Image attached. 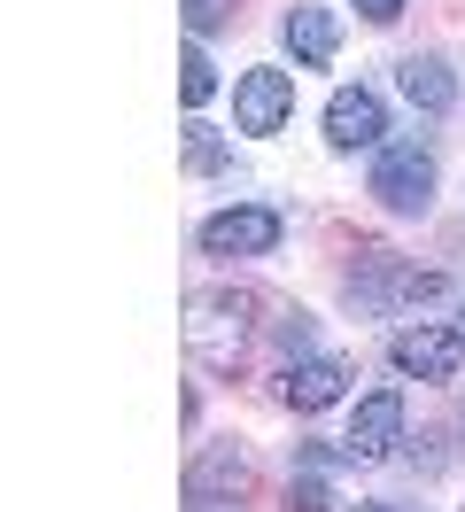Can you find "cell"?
<instances>
[{
	"label": "cell",
	"mask_w": 465,
	"mask_h": 512,
	"mask_svg": "<svg viewBox=\"0 0 465 512\" xmlns=\"http://www.w3.org/2000/svg\"><path fill=\"white\" fill-rule=\"evenodd\" d=\"M365 194L388 210V218H427L434 194H442V156H434V140H419V132H396L388 148H372Z\"/></svg>",
	"instance_id": "1"
},
{
	"label": "cell",
	"mask_w": 465,
	"mask_h": 512,
	"mask_svg": "<svg viewBox=\"0 0 465 512\" xmlns=\"http://www.w3.org/2000/svg\"><path fill=\"white\" fill-rule=\"evenodd\" d=\"M279 241H287V210H272V202H225L202 218V256H217V264L279 256Z\"/></svg>",
	"instance_id": "2"
},
{
	"label": "cell",
	"mask_w": 465,
	"mask_h": 512,
	"mask_svg": "<svg viewBox=\"0 0 465 512\" xmlns=\"http://www.w3.org/2000/svg\"><path fill=\"white\" fill-rule=\"evenodd\" d=\"M295 125V70L287 63H248L233 78V132L241 140H279Z\"/></svg>",
	"instance_id": "3"
},
{
	"label": "cell",
	"mask_w": 465,
	"mask_h": 512,
	"mask_svg": "<svg viewBox=\"0 0 465 512\" xmlns=\"http://www.w3.org/2000/svg\"><path fill=\"white\" fill-rule=\"evenodd\" d=\"M388 365H396L403 381H458L465 373V334L442 319H403L388 334Z\"/></svg>",
	"instance_id": "4"
},
{
	"label": "cell",
	"mask_w": 465,
	"mask_h": 512,
	"mask_svg": "<svg viewBox=\"0 0 465 512\" xmlns=\"http://www.w3.org/2000/svg\"><path fill=\"white\" fill-rule=\"evenodd\" d=\"M357 396V365L334 350H310L295 357V365H279V404L295 419H318V412H334V404H349Z\"/></svg>",
	"instance_id": "5"
},
{
	"label": "cell",
	"mask_w": 465,
	"mask_h": 512,
	"mask_svg": "<svg viewBox=\"0 0 465 512\" xmlns=\"http://www.w3.org/2000/svg\"><path fill=\"white\" fill-rule=\"evenodd\" d=\"M388 140H396L388 132V101L372 94V86H334L326 94V148L334 156H372Z\"/></svg>",
	"instance_id": "6"
},
{
	"label": "cell",
	"mask_w": 465,
	"mask_h": 512,
	"mask_svg": "<svg viewBox=\"0 0 465 512\" xmlns=\"http://www.w3.org/2000/svg\"><path fill=\"white\" fill-rule=\"evenodd\" d=\"M341 443H349L357 466L396 458V443H411V435H403V388L396 381H388V388H365V396L349 404V435H341Z\"/></svg>",
	"instance_id": "7"
},
{
	"label": "cell",
	"mask_w": 465,
	"mask_h": 512,
	"mask_svg": "<svg viewBox=\"0 0 465 512\" xmlns=\"http://www.w3.org/2000/svg\"><path fill=\"white\" fill-rule=\"evenodd\" d=\"M248 481H256V466H248V450L241 443H210L194 466H186V505L194 512H210V505H233Z\"/></svg>",
	"instance_id": "8"
},
{
	"label": "cell",
	"mask_w": 465,
	"mask_h": 512,
	"mask_svg": "<svg viewBox=\"0 0 465 512\" xmlns=\"http://www.w3.org/2000/svg\"><path fill=\"white\" fill-rule=\"evenodd\" d=\"M279 39H287L295 70H334V55H341V16H334V8H318V0H295V8L279 16Z\"/></svg>",
	"instance_id": "9"
},
{
	"label": "cell",
	"mask_w": 465,
	"mask_h": 512,
	"mask_svg": "<svg viewBox=\"0 0 465 512\" xmlns=\"http://www.w3.org/2000/svg\"><path fill=\"white\" fill-rule=\"evenodd\" d=\"M396 94L419 109V117H450L458 109V70H450V55H403L396 63Z\"/></svg>",
	"instance_id": "10"
},
{
	"label": "cell",
	"mask_w": 465,
	"mask_h": 512,
	"mask_svg": "<svg viewBox=\"0 0 465 512\" xmlns=\"http://www.w3.org/2000/svg\"><path fill=\"white\" fill-rule=\"evenodd\" d=\"M186 171H194V179L233 171V132H217V125H202V117H186Z\"/></svg>",
	"instance_id": "11"
},
{
	"label": "cell",
	"mask_w": 465,
	"mask_h": 512,
	"mask_svg": "<svg viewBox=\"0 0 465 512\" xmlns=\"http://www.w3.org/2000/svg\"><path fill=\"white\" fill-rule=\"evenodd\" d=\"M210 94H217V63H210L202 39H186V55H179V101H186V109H210Z\"/></svg>",
	"instance_id": "12"
},
{
	"label": "cell",
	"mask_w": 465,
	"mask_h": 512,
	"mask_svg": "<svg viewBox=\"0 0 465 512\" xmlns=\"http://www.w3.org/2000/svg\"><path fill=\"white\" fill-rule=\"evenodd\" d=\"M310 342H318V319H310L303 303H287V311L272 319V350L295 365V357H310Z\"/></svg>",
	"instance_id": "13"
},
{
	"label": "cell",
	"mask_w": 465,
	"mask_h": 512,
	"mask_svg": "<svg viewBox=\"0 0 465 512\" xmlns=\"http://www.w3.org/2000/svg\"><path fill=\"white\" fill-rule=\"evenodd\" d=\"M287 512H341V505H334V489H326V474H303V466H295V474H287Z\"/></svg>",
	"instance_id": "14"
},
{
	"label": "cell",
	"mask_w": 465,
	"mask_h": 512,
	"mask_svg": "<svg viewBox=\"0 0 465 512\" xmlns=\"http://www.w3.org/2000/svg\"><path fill=\"white\" fill-rule=\"evenodd\" d=\"M179 16H186V39H210L217 24H233V0H186Z\"/></svg>",
	"instance_id": "15"
},
{
	"label": "cell",
	"mask_w": 465,
	"mask_h": 512,
	"mask_svg": "<svg viewBox=\"0 0 465 512\" xmlns=\"http://www.w3.org/2000/svg\"><path fill=\"white\" fill-rule=\"evenodd\" d=\"M349 8L365 16L372 32H388V24H396V16H403V8H411V0H349Z\"/></svg>",
	"instance_id": "16"
},
{
	"label": "cell",
	"mask_w": 465,
	"mask_h": 512,
	"mask_svg": "<svg viewBox=\"0 0 465 512\" xmlns=\"http://www.w3.org/2000/svg\"><path fill=\"white\" fill-rule=\"evenodd\" d=\"M357 512H419V505H403V497H372V505H357Z\"/></svg>",
	"instance_id": "17"
},
{
	"label": "cell",
	"mask_w": 465,
	"mask_h": 512,
	"mask_svg": "<svg viewBox=\"0 0 465 512\" xmlns=\"http://www.w3.org/2000/svg\"><path fill=\"white\" fill-rule=\"evenodd\" d=\"M450 319H458V334H465V288H458V295H450Z\"/></svg>",
	"instance_id": "18"
}]
</instances>
